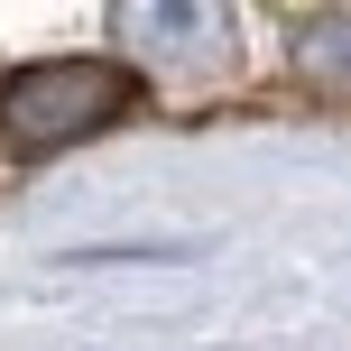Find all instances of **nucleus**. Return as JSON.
<instances>
[{
    "mask_svg": "<svg viewBox=\"0 0 351 351\" xmlns=\"http://www.w3.org/2000/svg\"><path fill=\"white\" fill-rule=\"evenodd\" d=\"M130 102H139V74L111 65V56L28 65V74H10V93H0V148H10V158H47V148H65V139L111 130Z\"/></svg>",
    "mask_w": 351,
    "mask_h": 351,
    "instance_id": "f257e3e1",
    "label": "nucleus"
},
{
    "mask_svg": "<svg viewBox=\"0 0 351 351\" xmlns=\"http://www.w3.org/2000/svg\"><path fill=\"white\" fill-rule=\"evenodd\" d=\"M296 65L315 74V84L351 93V10H324V19H305V47H296Z\"/></svg>",
    "mask_w": 351,
    "mask_h": 351,
    "instance_id": "f03ea898",
    "label": "nucleus"
}]
</instances>
